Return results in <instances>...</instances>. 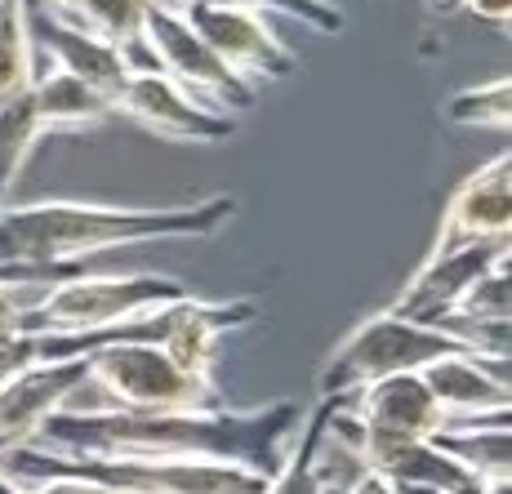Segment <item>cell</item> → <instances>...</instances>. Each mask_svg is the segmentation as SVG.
<instances>
[{
	"label": "cell",
	"mask_w": 512,
	"mask_h": 494,
	"mask_svg": "<svg viewBox=\"0 0 512 494\" xmlns=\"http://www.w3.org/2000/svg\"><path fill=\"white\" fill-rule=\"evenodd\" d=\"M294 401L254 410H58L41 446L76 459H205L272 477L299 428Z\"/></svg>",
	"instance_id": "obj_1"
},
{
	"label": "cell",
	"mask_w": 512,
	"mask_h": 494,
	"mask_svg": "<svg viewBox=\"0 0 512 494\" xmlns=\"http://www.w3.org/2000/svg\"><path fill=\"white\" fill-rule=\"evenodd\" d=\"M236 214L232 196H205L192 205H130L98 201H36L0 205V227L9 236L14 263H85L103 250L139 241H170V236H214Z\"/></svg>",
	"instance_id": "obj_2"
},
{
	"label": "cell",
	"mask_w": 512,
	"mask_h": 494,
	"mask_svg": "<svg viewBox=\"0 0 512 494\" xmlns=\"http://www.w3.org/2000/svg\"><path fill=\"white\" fill-rule=\"evenodd\" d=\"M0 472L18 486L32 481H90L112 494H263L268 477L236 463L205 459H76L36 446H23L0 459Z\"/></svg>",
	"instance_id": "obj_3"
},
{
	"label": "cell",
	"mask_w": 512,
	"mask_h": 494,
	"mask_svg": "<svg viewBox=\"0 0 512 494\" xmlns=\"http://www.w3.org/2000/svg\"><path fill=\"white\" fill-rule=\"evenodd\" d=\"M192 294L161 272H85L49 285L23 312V334H90Z\"/></svg>",
	"instance_id": "obj_4"
},
{
	"label": "cell",
	"mask_w": 512,
	"mask_h": 494,
	"mask_svg": "<svg viewBox=\"0 0 512 494\" xmlns=\"http://www.w3.org/2000/svg\"><path fill=\"white\" fill-rule=\"evenodd\" d=\"M455 352H468L459 339L432 330V325L419 321H401L392 312H374L361 325H352L334 352L321 365V397H348L352 388L374 379H388V374H419L423 365L455 357Z\"/></svg>",
	"instance_id": "obj_5"
},
{
	"label": "cell",
	"mask_w": 512,
	"mask_h": 494,
	"mask_svg": "<svg viewBox=\"0 0 512 494\" xmlns=\"http://www.w3.org/2000/svg\"><path fill=\"white\" fill-rule=\"evenodd\" d=\"M85 365V383L107 401L98 410H223L219 383L187 374L161 343H112Z\"/></svg>",
	"instance_id": "obj_6"
},
{
	"label": "cell",
	"mask_w": 512,
	"mask_h": 494,
	"mask_svg": "<svg viewBox=\"0 0 512 494\" xmlns=\"http://www.w3.org/2000/svg\"><path fill=\"white\" fill-rule=\"evenodd\" d=\"M143 41L156 54V67H161L170 81H179L187 94H196L201 103L219 107V112L241 116V112H250L254 98H259V85L241 81V76L192 32V23H187L183 14H174V9H156V5L147 9Z\"/></svg>",
	"instance_id": "obj_7"
},
{
	"label": "cell",
	"mask_w": 512,
	"mask_h": 494,
	"mask_svg": "<svg viewBox=\"0 0 512 494\" xmlns=\"http://www.w3.org/2000/svg\"><path fill=\"white\" fill-rule=\"evenodd\" d=\"M183 18L241 81L268 85V81H285L294 72V49L277 36L272 18L232 5H210V0H192L183 9Z\"/></svg>",
	"instance_id": "obj_8"
},
{
	"label": "cell",
	"mask_w": 512,
	"mask_h": 494,
	"mask_svg": "<svg viewBox=\"0 0 512 494\" xmlns=\"http://www.w3.org/2000/svg\"><path fill=\"white\" fill-rule=\"evenodd\" d=\"M508 232H512V156L504 147L455 187V196L441 210L437 232H432L428 259L464 250V245H504Z\"/></svg>",
	"instance_id": "obj_9"
},
{
	"label": "cell",
	"mask_w": 512,
	"mask_h": 494,
	"mask_svg": "<svg viewBox=\"0 0 512 494\" xmlns=\"http://www.w3.org/2000/svg\"><path fill=\"white\" fill-rule=\"evenodd\" d=\"M116 116H130L134 125L174 143H223L236 134V116L201 103L165 72H134L116 94Z\"/></svg>",
	"instance_id": "obj_10"
},
{
	"label": "cell",
	"mask_w": 512,
	"mask_h": 494,
	"mask_svg": "<svg viewBox=\"0 0 512 494\" xmlns=\"http://www.w3.org/2000/svg\"><path fill=\"white\" fill-rule=\"evenodd\" d=\"M90 365L76 361H36L0 383V459L41 441V428L85 388Z\"/></svg>",
	"instance_id": "obj_11"
},
{
	"label": "cell",
	"mask_w": 512,
	"mask_h": 494,
	"mask_svg": "<svg viewBox=\"0 0 512 494\" xmlns=\"http://www.w3.org/2000/svg\"><path fill=\"white\" fill-rule=\"evenodd\" d=\"M423 388L441 405L446 423H477V419H499L512 410V388H508V361L477 357V352H455L419 370Z\"/></svg>",
	"instance_id": "obj_12"
},
{
	"label": "cell",
	"mask_w": 512,
	"mask_h": 494,
	"mask_svg": "<svg viewBox=\"0 0 512 494\" xmlns=\"http://www.w3.org/2000/svg\"><path fill=\"white\" fill-rule=\"evenodd\" d=\"M508 259V241L504 245H464V250L437 254V259H423L415 276L397 290V299L383 312L401 316V321H419V325H437L441 316L455 312V303L468 294V285L477 281L490 263Z\"/></svg>",
	"instance_id": "obj_13"
},
{
	"label": "cell",
	"mask_w": 512,
	"mask_h": 494,
	"mask_svg": "<svg viewBox=\"0 0 512 494\" xmlns=\"http://www.w3.org/2000/svg\"><path fill=\"white\" fill-rule=\"evenodd\" d=\"M343 410L357 423L379 432H392V437H419L432 441L441 428H446V414L432 401V392L423 388L419 374H388V379L361 383L343 397Z\"/></svg>",
	"instance_id": "obj_14"
},
{
	"label": "cell",
	"mask_w": 512,
	"mask_h": 494,
	"mask_svg": "<svg viewBox=\"0 0 512 494\" xmlns=\"http://www.w3.org/2000/svg\"><path fill=\"white\" fill-rule=\"evenodd\" d=\"M32 107L41 116L45 134H72V130H98L116 116V103L90 81L58 67H41L32 81Z\"/></svg>",
	"instance_id": "obj_15"
},
{
	"label": "cell",
	"mask_w": 512,
	"mask_h": 494,
	"mask_svg": "<svg viewBox=\"0 0 512 494\" xmlns=\"http://www.w3.org/2000/svg\"><path fill=\"white\" fill-rule=\"evenodd\" d=\"M339 405H343V397H321L317 410L303 414L290 446L281 454L277 472H272L268 486H263V494H326L321 472H317V454H321V441H326V428Z\"/></svg>",
	"instance_id": "obj_16"
},
{
	"label": "cell",
	"mask_w": 512,
	"mask_h": 494,
	"mask_svg": "<svg viewBox=\"0 0 512 494\" xmlns=\"http://www.w3.org/2000/svg\"><path fill=\"white\" fill-rule=\"evenodd\" d=\"M432 441L450 459L464 463L481 486H508V414L477 423H446Z\"/></svg>",
	"instance_id": "obj_17"
},
{
	"label": "cell",
	"mask_w": 512,
	"mask_h": 494,
	"mask_svg": "<svg viewBox=\"0 0 512 494\" xmlns=\"http://www.w3.org/2000/svg\"><path fill=\"white\" fill-rule=\"evenodd\" d=\"M41 116H36L32 107V90L9 98V103H0V205H5L9 187L18 183V174H23L27 156L36 152V143H41Z\"/></svg>",
	"instance_id": "obj_18"
},
{
	"label": "cell",
	"mask_w": 512,
	"mask_h": 494,
	"mask_svg": "<svg viewBox=\"0 0 512 494\" xmlns=\"http://www.w3.org/2000/svg\"><path fill=\"white\" fill-rule=\"evenodd\" d=\"M36 81V49L32 32H27L23 0H9L0 14V103L27 94Z\"/></svg>",
	"instance_id": "obj_19"
},
{
	"label": "cell",
	"mask_w": 512,
	"mask_h": 494,
	"mask_svg": "<svg viewBox=\"0 0 512 494\" xmlns=\"http://www.w3.org/2000/svg\"><path fill=\"white\" fill-rule=\"evenodd\" d=\"M147 9H152V0H81L72 27H81V32L98 36V41L125 49V45L143 41Z\"/></svg>",
	"instance_id": "obj_20"
},
{
	"label": "cell",
	"mask_w": 512,
	"mask_h": 494,
	"mask_svg": "<svg viewBox=\"0 0 512 494\" xmlns=\"http://www.w3.org/2000/svg\"><path fill=\"white\" fill-rule=\"evenodd\" d=\"M450 121L455 125H477V130H495L508 134V116H512V81L499 76L490 85H472V90H459L446 103Z\"/></svg>",
	"instance_id": "obj_21"
},
{
	"label": "cell",
	"mask_w": 512,
	"mask_h": 494,
	"mask_svg": "<svg viewBox=\"0 0 512 494\" xmlns=\"http://www.w3.org/2000/svg\"><path fill=\"white\" fill-rule=\"evenodd\" d=\"M455 321H472V325H508V259L490 263L477 281L468 285V294L455 303ZM446 321V316H441Z\"/></svg>",
	"instance_id": "obj_22"
},
{
	"label": "cell",
	"mask_w": 512,
	"mask_h": 494,
	"mask_svg": "<svg viewBox=\"0 0 512 494\" xmlns=\"http://www.w3.org/2000/svg\"><path fill=\"white\" fill-rule=\"evenodd\" d=\"M210 5L250 9V14H263V18H294V23L312 27L321 36L343 32V9L334 0H210Z\"/></svg>",
	"instance_id": "obj_23"
},
{
	"label": "cell",
	"mask_w": 512,
	"mask_h": 494,
	"mask_svg": "<svg viewBox=\"0 0 512 494\" xmlns=\"http://www.w3.org/2000/svg\"><path fill=\"white\" fill-rule=\"evenodd\" d=\"M41 294L45 290H36V285H0V348L23 334V312L32 308Z\"/></svg>",
	"instance_id": "obj_24"
},
{
	"label": "cell",
	"mask_w": 512,
	"mask_h": 494,
	"mask_svg": "<svg viewBox=\"0 0 512 494\" xmlns=\"http://www.w3.org/2000/svg\"><path fill=\"white\" fill-rule=\"evenodd\" d=\"M36 361H41L36 339H32V334H18L14 343H5V348H0V383L14 379L18 370H27V365H36Z\"/></svg>",
	"instance_id": "obj_25"
},
{
	"label": "cell",
	"mask_w": 512,
	"mask_h": 494,
	"mask_svg": "<svg viewBox=\"0 0 512 494\" xmlns=\"http://www.w3.org/2000/svg\"><path fill=\"white\" fill-rule=\"evenodd\" d=\"M339 494H397V486H392L388 477H379V472L357 468V472H352V477L339 486Z\"/></svg>",
	"instance_id": "obj_26"
},
{
	"label": "cell",
	"mask_w": 512,
	"mask_h": 494,
	"mask_svg": "<svg viewBox=\"0 0 512 494\" xmlns=\"http://www.w3.org/2000/svg\"><path fill=\"white\" fill-rule=\"evenodd\" d=\"M472 18L481 23H495V27H508V14H512V0H459Z\"/></svg>",
	"instance_id": "obj_27"
},
{
	"label": "cell",
	"mask_w": 512,
	"mask_h": 494,
	"mask_svg": "<svg viewBox=\"0 0 512 494\" xmlns=\"http://www.w3.org/2000/svg\"><path fill=\"white\" fill-rule=\"evenodd\" d=\"M152 5H156V9H174V14H183V9L192 5V0H152Z\"/></svg>",
	"instance_id": "obj_28"
},
{
	"label": "cell",
	"mask_w": 512,
	"mask_h": 494,
	"mask_svg": "<svg viewBox=\"0 0 512 494\" xmlns=\"http://www.w3.org/2000/svg\"><path fill=\"white\" fill-rule=\"evenodd\" d=\"M397 494H446V490H437V486H397Z\"/></svg>",
	"instance_id": "obj_29"
},
{
	"label": "cell",
	"mask_w": 512,
	"mask_h": 494,
	"mask_svg": "<svg viewBox=\"0 0 512 494\" xmlns=\"http://www.w3.org/2000/svg\"><path fill=\"white\" fill-rule=\"evenodd\" d=\"M5 5H9V0H0V14H5Z\"/></svg>",
	"instance_id": "obj_30"
}]
</instances>
